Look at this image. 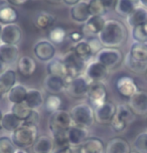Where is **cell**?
I'll list each match as a JSON object with an SVG mask.
<instances>
[{
	"mask_svg": "<svg viewBox=\"0 0 147 153\" xmlns=\"http://www.w3.org/2000/svg\"><path fill=\"white\" fill-rule=\"evenodd\" d=\"M97 37L104 47L119 48L127 40L128 30L120 20L108 19Z\"/></svg>",
	"mask_w": 147,
	"mask_h": 153,
	"instance_id": "obj_1",
	"label": "cell"
},
{
	"mask_svg": "<svg viewBox=\"0 0 147 153\" xmlns=\"http://www.w3.org/2000/svg\"><path fill=\"white\" fill-rule=\"evenodd\" d=\"M101 3L103 4V6L106 8V10H110V9H113L116 6V3H117V0H100Z\"/></svg>",
	"mask_w": 147,
	"mask_h": 153,
	"instance_id": "obj_48",
	"label": "cell"
},
{
	"mask_svg": "<svg viewBox=\"0 0 147 153\" xmlns=\"http://www.w3.org/2000/svg\"><path fill=\"white\" fill-rule=\"evenodd\" d=\"M146 79H147V71H146Z\"/></svg>",
	"mask_w": 147,
	"mask_h": 153,
	"instance_id": "obj_60",
	"label": "cell"
},
{
	"mask_svg": "<svg viewBox=\"0 0 147 153\" xmlns=\"http://www.w3.org/2000/svg\"><path fill=\"white\" fill-rule=\"evenodd\" d=\"M54 150V140L51 136L41 135L32 146L33 153H53Z\"/></svg>",
	"mask_w": 147,
	"mask_h": 153,
	"instance_id": "obj_28",
	"label": "cell"
},
{
	"mask_svg": "<svg viewBox=\"0 0 147 153\" xmlns=\"http://www.w3.org/2000/svg\"><path fill=\"white\" fill-rule=\"evenodd\" d=\"M16 146L9 136H0V153H14Z\"/></svg>",
	"mask_w": 147,
	"mask_h": 153,
	"instance_id": "obj_43",
	"label": "cell"
},
{
	"mask_svg": "<svg viewBox=\"0 0 147 153\" xmlns=\"http://www.w3.org/2000/svg\"><path fill=\"white\" fill-rule=\"evenodd\" d=\"M88 42H89V44H90V47L92 49V52H93L94 55H96V54L99 52V51L102 49V44H101V42H100V40L98 39V37L97 36H95V37H91L90 39H88Z\"/></svg>",
	"mask_w": 147,
	"mask_h": 153,
	"instance_id": "obj_44",
	"label": "cell"
},
{
	"mask_svg": "<svg viewBox=\"0 0 147 153\" xmlns=\"http://www.w3.org/2000/svg\"><path fill=\"white\" fill-rule=\"evenodd\" d=\"M27 90L28 89L23 84L17 82L6 94L8 101H9L11 104H17V103L24 102Z\"/></svg>",
	"mask_w": 147,
	"mask_h": 153,
	"instance_id": "obj_26",
	"label": "cell"
},
{
	"mask_svg": "<svg viewBox=\"0 0 147 153\" xmlns=\"http://www.w3.org/2000/svg\"><path fill=\"white\" fill-rule=\"evenodd\" d=\"M124 63H125L126 67H127L130 71L134 72V73L141 74V73H144V72L147 71V63L136 61V60H134L130 55H129V53L126 54Z\"/></svg>",
	"mask_w": 147,
	"mask_h": 153,
	"instance_id": "obj_37",
	"label": "cell"
},
{
	"mask_svg": "<svg viewBox=\"0 0 147 153\" xmlns=\"http://www.w3.org/2000/svg\"><path fill=\"white\" fill-rule=\"evenodd\" d=\"M3 115L4 113L2 112V110H0V130L2 129V119H3Z\"/></svg>",
	"mask_w": 147,
	"mask_h": 153,
	"instance_id": "obj_54",
	"label": "cell"
},
{
	"mask_svg": "<svg viewBox=\"0 0 147 153\" xmlns=\"http://www.w3.org/2000/svg\"><path fill=\"white\" fill-rule=\"evenodd\" d=\"M84 74L91 82H102L107 78L109 69L97 60H93L86 66Z\"/></svg>",
	"mask_w": 147,
	"mask_h": 153,
	"instance_id": "obj_10",
	"label": "cell"
},
{
	"mask_svg": "<svg viewBox=\"0 0 147 153\" xmlns=\"http://www.w3.org/2000/svg\"><path fill=\"white\" fill-rule=\"evenodd\" d=\"M131 151L130 143L121 136L111 138L106 143L105 153H130Z\"/></svg>",
	"mask_w": 147,
	"mask_h": 153,
	"instance_id": "obj_21",
	"label": "cell"
},
{
	"mask_svg": "<svg viewBox=\"0 0 147 153\" xmlns=\"http://www.w3.org/2000/svg\"><path fill=\"white\" fill-rule=\"evenodd\" d=\"M105 23L106 19L104 16H91L84 24L82 33L91 37L98 36V34L103 29Z\"/></svg>",
	"mask_w": 147,
	"mask_h": 153,
	"instance_id": "obj_17",
	"label": "cell"
},
{
	"mask_svg": "<svg viewBox=\"0 0 147 153\" xmlns=\"http://www.w3.org/2000/svg\"><path fill=\"white\" fill-rule=\"evenodd\" d=\"M18 18V12L13 6L9 4L0 5V23L3 24H10L15 23Z\"/></svg>",
	"mask_w": 147,
	"mask_h": 153,
	"instance_id": "obj_30",
	"label": "cell"
},
{
	"mask_svg": "<svg viewBox=\"0 0 147 153\" xmlns=\"http://www.w3.org/2000/svg\"><path fill=\"white\" fill-rule=\"evenodd\" d=\"M96 60L106 66L109 70L115 68L122 61V52L119 48L103 47L96 54Z\"/></svg>",
	"mask_w": 147,
	"mask_h": 153,
	"instance_id": "obj_7",
	"label": "cell"
},
{
	"mask_svg": "<svg viewBox=\"0 0 147 153\" xmlns=\"http://www.w3.org/2000/svg\"><path fill=\"white\" fill-rule=\"evenodd\" d=\"M69 39L76 44V43L83 40V33L79 32V31H73V32H71L70 34H69Z\"/></svg>",
	"mask_w": 147,
	"mask_h": 153,
	"instance_id": "obj_47",
	"label": "cell"
},
{
	"mask_svg": "<svg viewBox=\"0 0 147 153\" xmlns=\"http://www.w3.org/2000/svg\"><path fill=\"white\" fill-rule=\"evenodd\" d=\"M36 62L32 57L23 55L19 57L18 61H17V70L22 76L24 77H30L31 75L36 70Z\"/></svg>",
	"mask_w": 147,
	"mask_h": 153,
	"instance_id": "obj_24",
	"label": "cell"
},
{
	"mask_svg": "<svg viewBox=\"0 0 147 153\" xmlns=\"http://www.w3.org/2000/svg\"><path fill=\"white\" fill-rule=\"evenodd\" d=\"M139 4L147 9V0H139Z\"/></svg>",
	"mask_w": 147,
	"mask_h": 153,
	"instance_id": "obj_53",
	"label": "cell"
},
{
	"mask_svg": "<svg viewBox=\"0 0 147 153\" xmlns=\"http://www.w3.org/2000/svg\"><path fill=\"white\" fill-rule=\"evenodd\" d=\"M24 102L32 110H37L44 104V97L42 92L35 88H29L27 90Z\"/></svg>",
	"mask_w": 147,
	"mask_h": 153,
	"instance_id": "obj_25",
	"label": "cell"
},
{
	"mask_svg": "<svg viewBox=\"0 0 147 153\" xmlns=\"http://www.w3.org/2000/svg\"><path fill=\"white\" fill-rule=\"evenodd\" d=\"M5 1L9 5H13V6H22L28 0H5Z\"/></svg>",
	"mask_w": 147,
	"mask_h": 153,
	"instance_id": "obj_49",
	"label": "cell"
},
{
	"mask_svg": "<svg viewBox=\"0 0 147 153\" xmlns=\"http://www.w3.org/2000/svg\"><path fill=\"white\" fill-rule=\"evenodd\" d=\"M23 122L22 120H20L19 118H17L15 115L11 112H6L3 115V119H2V129H4L5 131L12 133L14 130H16L18 127L21 125V123Z\"/></svg>",
	"mask_w": 147,
	"mask_h": 153,
	"instance_id": "obj_34",
	"label": "cell"
},
{
	"mask_svg": "<svg viewBox=\"0 0 147 153\" xmlns=\"http://www.w3.org/2000/svg\"><path fill=\"white\" fill-rule=\"evenodd\" d=\"M143 27H144V30H145V32L147 33V22H146V23H144V24H143Z\"/></svg>",
	"mask_w": 147,
	"mask_h": 153,
	"instance_id": "obj_58",
	"label": "cell"
},
{
	"mask_svg": "<svg viewBox=\"0 0 147 153\" xmlns=\"http://www.w3.org/2000/svg\"><path fill=\"white\" fill-rule=\"evenodd\" d=\"M53 153H80V149L79 147L69 145L66 147H62V148H56Z\"/></svg>",
	"mask_w": 147,
	"mask_h": 153,
	"instance_id": "obj_45",
	"label": "cell"
},
{
	"mask_svg": "<svg viewBox=\"0 0 147 153\" xmlns=\"http://www.w3.org/2000/svg\"><path fill=\"white\" fill-rule=\"evenodd\" d=\"M80 1H82V0H63V2H64L65 4L69 5V6H74V5H76L77 3H79Z\"/></svg>",
	"mask_w": 147,
	"mask_h": 153,
	"instance_id": "obj_50",
	"label": "cell"
},
{
	"mask_svg": "<svg viewBox=\"0 0 147 153\" xmlns=\"http://www.w3.org/2000/svg\"><path fill=\"white\" fill-rule=\"evenodd\" d=\"M63 61H64L66 68L68 70V76L75 78V77L79 76L83 74V71L86 69V62L80 58L76 53L73 51V49L68 51L63 57Z\"/></svg>",
	"mask_w": 147,
	"mask_h": 153,
	"instance_id": "obj_8",
	"label": "cell"
},
{
	"mask_svg": "<svg viewBox=\"0 0 147 153\" xmlns=\"http://www.w3.org/2000/svg\"><path fill=\"white\" fill-rule=\"evenodd\" d=\"M129 1H131L132 3L134 5H136V6H138V4H139V0H129Z\"/></svg>",
	"mask_w": 147,
	"mask_h": 153,
	"instance_id": "obj_55",
	"label": "cell"
},
{
	"mask_svg": "<svg viewBox=\"0 0 147 153\" xmlns=\"http://www.w3.org/2000/svg\"><path fill=\"white\" fill-rule=\"evenodd\" d=\"M87 97L90 101V105L93 108H96L107 101V89L102 82H92Z\"/></svg>",
	"mask_w": 147,
	"mask_h": 153,
	"instance_id": "obj_11",
	"label": "cell"
},
{
	"mask_svg": "<svg viewBox=\"0 0 147 153\" xmlns=\"http://www.w3.org/2000/svg\"><path fill=\"white\" fill-rule=\"evenodd\" d=\"M135 7H136V5H134L129 0H117L115 11L118 15L127 17L134 10Z\"/></svg>",
	"mask_w": 147,
	"mask_h": 153,
	"instance_id": "obj_38",
	"label": "cell"
},
{
	"mask_svg": "<svg viewBox=\"0 0 147 153\" xmlns=\"http://www.w3.org/2000/svg\"><path fill=\"white\" fill-rule=\"evenodd\" d=\"M44 86L50 94H60L63 92H66L67 88V82L65 78L54 75H47L44 82Z\"/></svg>",
	"mask_w": 147,
	"mask_h": 153,
	"instance_id": "obj_19",
	"label": "cell"
},
{
	"mask_svg": "<svg viewBox=\"0 0 147 153\" xmlns=\"http://www.w3.org/2000/svg\"><path fill=\"white\" fill-rule=\"evenodd\" d=\"M14 153H28L26 151V149H24V148H19V147H16V149H15V152Z\"/></svg>",
	"mask_w": 147,
	"mask_h": 153,
	"instance_id": "obj_52",
	"label": "cell"
},
{
	"mask_svg": "<svg viewBox=\"0 0 147 153\" xmlns=\"http://www.w3.org/2000/svg\"><path fill=\"white\" fill-rule=\"evenodd\" d=\"M25 121H28V122H31V123H34V124H39V121H40V114L39 112L37 110H32L31 113L29 114V116Z\"/></svg>",
	"mask_w": 147,
	"mask_h": 153,
	"instance_id": "obj_46",
	"label": "cell"
},
{
	"mask_svg": "<svg viewBox=\"0 0 147 153\" xmlns=\"http://www.w3.org/2000/svg\"><path fill=\"white\" fill-rule=\"evenodd\" d=\"M22 39V30L18 24L10 23L5 24L2 28L1 43L18 45Z\"/></svg>",
	"mask_w": 147,
	"mask_h": 153,
	"instance_id": "obj_15",
	"label": "cell"
},
{
	"mask_svg": "<svg viewBox=\"0 0 147 153\" xmlns=\"http://www.w3.org/2000/svg\"><path fill=\"white\" fill-rule=\"evenodd\" d=\"M31 111H32V109L28 107L25 102L17 103V104H11L10 107L11 113H13L17 118H19L22 121H25L27 119L29 114L31 113Z\"/></svg>",
	"mask_w": 147,
	"mask_h": 153,
	"instance_id": "obj_35",
	"label": "cell"
},
{
	"mask_svg": "<svg viewBox=\"0 0 147 153\" xmlns=\"http://www.w3.org/2000/svg\"><path fill=\"white\" fill-rule=\"evenodd\" d=\"M73 51L86 63L90 61L92 57L94 56L87 39H83L82 41L76 43L73 47Z\"/></svg>",
	"mask_w": 147,
	"mask_h": 153,
	"instance_id": "obj_31",
	"label": "cell"
},
{
	"mask_svg": "<svg viewBox=\"0 0 147 153\" xmlns=\"http://www.w3.org/2000/svg\"><path fill=\"white\" fill-rule=\"evenodd\" d=\"M131 36H132V38H133L134 42L147 43V33L145 32V30H144L143 24L132 27Z\"/></svg>",
	"mask_w": 147,
	"mask_h": 153,
	"instance_id": "obj_42",
	"label": "cell"
},
{
	"mask_svg": "<svg viewBox=\"0 0 147 153\" xmlns=\"http://www.w3.org/2000/svg\"><path fill=\"white\" fill-rule=\"evenodd\" d=\"M70 114L74 121V124L77 126L89 129L96 122L94 108L90 105V103L82 102L73 106L71 108Z\"/></svg>",
	"mask_w": 147,
	"mask_h": 153,
	"instance_id": "obj_3",
	"label": "cell"
},
{
	"mask_svg": "<svg viewBox=\"0 0 147 153\" xmlns=\"http://www.w3.org/2000/svg\"><path fill=\"white\" fill-rule=\"evenodd\" d=\"M126 20L131 28L144 24L147 22V9L143 6H136L134 10L126 17Z\"/></svg>",
	"mask_w": 147,
	"mask_h": 153,
	"instance_id": "obj_27",
	"label": "cell"
},
{
	"mask_svg": "<svg viewBox=\"0 0 147 153\" xmlns=\"http://www.w3.org/2000/svg\"><path fill=\"white\" fill-rule=\"evenodd\" d=\"M6 68H7V66L5 65L4 63L1 61V60H0V74H1L2 72H3V71H4V70H5V69H6Z\"/></svg>",
	"mask_w": 147,
	"mask_h": 153,
	"instance_id": "obj_51",
	"label": "cell"
},
{
	"mask_svg": "<svg viewBox=\"0 0 147 153\" xmlns=\"http://www.w3.org/2000/svg\"><path fill=\"white\" fill-rule=\"evenodd\" d=\"M70 16L73 21L81 23V24H85L87 20L91 17L88 8V2L82 0L79 3L72 6L70 9Z\"/></svg>",
	"mask_w": 147,
	"mask_h": 153,
	"instance_id": "obj_22",
	"label": "cell"
},
{
	"mask_svg": "<svg viewBox=\"0 0 147 153\" xmlns=\"http://www.w3.org/2000/svg\"><path fill=\"white\" fill-rule=\"evenodd\" d=\"M19 59V48L17 45L0 43V60L6 66L13 65Z\"/></svg>",
	"mask_w": 147,
	"mask_h": 153,
	"instance_id": "obj_16",
	"label": "cell"
},
{
	"mask_svg": "<svg viewBox=\"0 0 147 153\" xmlns=\"http://www.w3.org/2000/svg\"><path fill=\"white\" fill-rule=\"evenodd\" d=\"M135 118H136V115L132 112L127 105L119 104L117 105L116 113L109 125L114 132L121 133V132L125 131L130 124L134 122Z\"/></svg>",
	"mask_w": 147,
	"mask_h": 153,
	"instance_id": "obj_4",
	"label": "cell"
},
{
	"mask_svg": "<svg viewBox=\"0 0 147 153\" xmlns=\"http://www.w3.org/2000/svg\"><path fill=\"white\" fill-rule=\"evenodd\" d=\"M128 53L136 61L147 63V43L134 42Z\"/></svg>",
	"mask_w": 147,
	"mask_h": 153,
	"instance_id": "obj_32",
	"label": "cell"
},
{
	"mask_svg": "<svg viewBox=\"0 0 147 153\" xmlns=\"http://www.w3.org/2000/svg\"><path fill=\"white\" fill-rule=\"evenodd\" d=\"M116 90L121 96L129 99L140 90L136 81L130 76H121L115 83Z\"/></svg>",
	"mask_w": 147,
	"mask_h": 153,
	"instance_id": "obj_13",
	"label": "cell"
},
{
	"mask_svg": "<svg viewBox=\"0 0 147 153\" xmlns=\"http://www.w3.org/2000/svg\"><path fill=\"white\" fill-rule=\"evenodd\" d=\"M91 83L92 82L85 76V74H81L79 76L73 78L71 80V82L68 83L67 88H66V92L71 97L84 98L87 96Z\"/></svg>",
	"mask_w": 147,
	"mask_h": 153,
	"instance_id": "obj_6",
	"label": "cell"
},
{
	"mask_svg": "<svg viewBox=\"0 0 147 153\" xmlns=\"http://www.w3.org/2000/svg\"><path fill=\"white\" fill-rule=\"evenodd\" d=\"M127 106L132 112L138 116L147 114V91L139 90L136 94L130 97L127 101Z\"/></svg>",
	"mask_w": 147,
	"mask_h": 153,
	"instance_id": "obj_14",
	"label": "cell"
},
{
	"mask_svg": "<svg viewBox=\"0 0 147 153\" xmlns=\"http://www.w3.org/2000/svg\"><path fill=\"white\" fill-rule=\"evenodd\" d=\"M2 28H3V25L0 23V42H1V35H2Z\"/></svg>",
	"mask_w": 147,
	"mask_h": 153,
	"instance_id": "obj_56",
	"label": "cell"
},
{
	"mask_svg": "<svg viewBox=\"0 0 147 153\" xmlns=\"http://www.w3.org/2000/svg\"><path fill=\"white\" fill-rule=\"evenodd\" d=\"M130 153H138V152H136V151H131Z\"/></svg>",
	"mask_w": 147,
	"mask_h": 153,
	"instance_id": "obj_59",
	"label": "cell"
},
{
	"mask_svg": "<svg viewBox=\"0 0 147 153\" xmlns=\"http://www.w3.org/2000/svg\"><path fill=\"white\" fill-rule=\"evenodd\" d=\"M54 22H56V16L54 14L47 12V11H41L36 15L34 23L38 29L45 30L53 26Z\"/></svg>",
	"mask_w": 147,
	"mask_h": 153,
	"instance_id": "obj_33",
	"label": "cell"
},
{
	"mask_svg": "<svg viewBox=\"0 0 147 153\" xmlns=\"http://www.w3.org/2000/svg\"><path fill=\"white\" fill-rule=\"evenodd\" d=\"M34 56L39 61L48 62L54 58L57 53V49L54 44H53L48 39H41L35 43L33 47Z\"/></svg>",
	"mask_w": 147,
	"mask_h": 153,
	"instance_id": "obj_9",
	"label": "cell"
},
{
	"mask_svg": "<svg viewBox=\"0 0 147 153\" xmlns=\"http://www.w3.org/2000/svg\"><path fill=\"white\" fill-rule=\"evenodd\" d=\"M38 125L28 121H23L16 130L10 134V138L14 145L19 148H29L35 143L38 135Z\"/></svg>",
	"mask_w": 147,
	"mask_h": 153,
	"instance_id": "obj_2",
	"label": "cell"
},
{
	"mask_svg": "<svg viewBox=\"0 0 147 153\" xmlns=\"http://www.w3.org/2000/svg\"><path fill=\"white\" fill-rule=\"evenodd\" d=\"M69 143L71 146L80 147L89 138V129L84 127L73 125L67 131Z\"/></svg>",
	"mask_w": 147,
	"mask_h": 153,
	"instance_id": "obj_18",
	"label": "cell"
},
{
	"mask_svg": "<svg viewBox=\"0 0 147 153\" xmlns=\"http://www.w3.org/2000/svg\"><path fill=\"white\" fill-rule=\"evenodd\" d=\"M73 125L75 124L72 119L70 111L60 109L51 113L50 117L48 126H50V132L51 135L60 133V132H67Z\"/></svg>",
	"mask_w": 147,
	"mask_h": 153,
	"instance_id": "obj_5",
	"label": "cell"
},
{
	"mask_svg": "<svg viewBox=\"0 0 147 153\" xmlns=\"http://www.w3.org/2000/svg\"><path fill=\"white\" fill-rule=\"evenodd\" d=\"M44 108L50 113H54L57 110H60L63 105V100L59 95L50 94L44 99Z\"/></svg>",
	"mask_w": 147,
	"mask_h": 153,
	"instance_id": "obj_36",
	"label": "cell"
},
{
	"mask_svg": "<svg viewBox=\"0 0 147 153\" xmlns=\"http://www.w3.org/2000/svg\"><path fill=\"white\" fill-rule=\"evenodd\" d=\"M88 8L91 16H104L107 12L100 0H89Z\"/></svg>",
	"mask_w": 147,
	"mask_h": 153,
	"instance_id": "obj_41",
	"label": "cell"
},
{
	"mask_svg": "<svg viewBox=\"0 0 147 153\" xmlns=\"http://www.w3.org/2000/svg\"><path fill=\"white\" fill-rule=\"evenodd\" d=\"M66 37H67V32L62 27H54L51 29L48 33V40L53 44H60L65 41Z\"/></svg>",
	"mask_w": 147,
	"mask_h": 153,
	"instance_id": "obj_40",
	"label": "cell"
},
{
	"mask_svg": "<svg viewBox=\"0 0 147 153\" xmlns=\"http://www.w3.org/2000/svg\"><path fill=\"white\" fill-rule=\"evenodd\" d=\"M79 149L80 153H105L106 144L99 137H89Z\"/></svg>",
	"mask_w": 147,
	"mask_h": 153,
	"instance_id": "obj_23",
	"label": "cell"
},
{
	"mask_svg": "<svg viewBox=\"0 0 147 153\" xmlns=\"http://www.w3.org/2000/svg\"><path fill=\"white\" fill-rule=\"evenodd\" d=\"M47 71L48 75H54V76H59L66 78L68 76V70L66 68V65L63 59L60 58H53L47 64Z\"/></svg>",
	"mask_w": 147,
	"mask_h": 153,
	"instance_id": "obj_29",
	"label": "cell"
},
{
	"mask_svg": "<svg viewBox=\"0 0 147 153\" xmlns=\"http://www.w3.org/2000/svg\"><path fill=\"white\" fill-rule=\"evenodd\" d=\"M48 1L53 2V3H60V2H63V0H48Z\"/></svg>",
	"mask_w": 147,
	"mask_h": 153,
	"instance_id": "obj_57",
	"label": "cell"
},
{
	"mask_svg": "<svg viewBox=\"0 0 147 153\" xmlns=\"http://www.w3.org/2000/svg\"><path fill=\"white\" fill-rule=\"evenodd\" d=\"M17 83L16 72L12 68H6L0 74V98L5 96Z\"/></svg>",
	"mask_w": 147,
	"mask_h": 153,
	"instance_id": "obj_20",
	"label": "cell"
},
{
	"mask_svg": "<svg viewBox=\"0 0 147 153\" xmlns=\"http://www.w3.org/2000/svg\"><path fill=\"white\" fill-rule=\"evenodd\" d=\"M117 106L111 101H105L102 105L94 108L95 112V121L101 125L110 124L111 120L113 119L115 113H116Z\"/></svg>",
	"mask_w": 147,
	"mask_h": 153,
	"instance_id": "obj_12",
	"label": "cell"
},
{
	"mask_svg": "<svg viewBox=\"0 0 147 153\" xmlns=\"http://www.w3.org/2000/svg\"><path fill=\"white\" fill-rule=\"evenodd\" d=\"M134 151L138 153H147V131L138 134L132 144Z\"/></svg>",
	"mask_w": 147,
	"mask_h": 153,
	"instance_id": "obj_39",
	"label": "cell"
}]
</instances>
